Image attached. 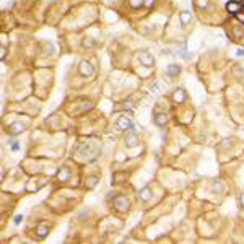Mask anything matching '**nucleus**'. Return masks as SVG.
Masks as SVG:
<instances>
[{
	"mask_svg": "<svg viewBox=\"0 0 244 244\" xmlns=\"http://www.w3.org/2000/svg\"><path fill=\"white\" fill-rule=\"evenodd\" d=\"M226 8L230 10V12H233V13H237V10H239V3H234V2H230L226 5Z\"/></svg>",
	"mask_w": 244,
	"mask_h": 244,
	"instance_id": "1",
	"label": "nucleus"
}]
</instances>
